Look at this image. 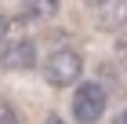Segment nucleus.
<instances>
[{
	"mask_svg": "<svg viewBox=\"0 0 127 124\" xmlns=\"http://www.w3.org/2000/svg\"><path fill=\"white\" fill-rule=\"evenodd\" d=\"M69 110H73V121L76 124H98L102 117H105V110H109L105 84H102V80H80V84L73 88Z\"/></svg>",
	"mask_w": 127,
	"mask_h": 124,
	"instance_id": "obj_1",
	"label": "nucleus"
},
{
	"mask_svg": "<svg viewBox=\"0 0 127 124\" xmlns=\"http://www.w3.org/2000/svg\"><path fill=\"white\" fill-rule=\"evenodd\" d=\"M44 80L51 88H76L84 80V55L76 48H55L44 58Z\"/></svg>",
	"mask_w": 127,
	"mask_h": 124,
	"instance_id": "obj_2",
	"label": "nucleus"
},
{
	"mask_svg": "<svg viewBox=\"0 0 127 124\" xmlns=\"http://www.w3.org/2000/svg\"><path fill=\"white\" fill-rule=\"evenodd\" d=\"M0 66L7 69V73H26V69H33V66H36V44H33L29 37L4 44V51H0Z\"/></svg>",
	"mask_w": 127,
	"mask_h": 124,
	"instance_id": "obj_3",
	"label": "nucleus"
},
{
	"mask_svg": "<svg viewBox=\"0 0 127 124\" xmlns=\"http://www.w3.org/2000/svg\"><path fill=\"white\" fill-rule=\"evenodd\" d=\"M58 11H62V0H22L18 22H26V26H47V22L58 18Z\"/></svg>",
	"mask_w": 127,
	"mask_h": 124,
	"instance_id": "obj_4",
	"label": "nucleus"
},
{
	"mask_svg": "<svg viewBox=\"0 0 127 124\" xmlns=\"http://www.w3.org/2000/svg\"><path fill=\"white\" fill-rule=\"evenodd\" d=\"M98 26L105 29V33H120V29H127V0H109Z\"/></svg>",
	"mask_w": 127,
	"mask_h": 124,
	"instance_id": "obj_5",
	"label": "nucleus"
},
{
	"mask_svg": "<svg viewBox=\"0 0 127 124\" xmlns=\"http://www.w3.org/2000/svg\"><path fill=\"white\" fill-rule=\"evenodd\" d=\"M113 55H116V62L127 69V29H120L116 33V44H113Z\"/></svg>",
	"mask_w": 127,
	"mask_h": 124,
	"instance_id": "obj_6",
	"label": "nucleus"
},
{
	"mask_svg": "<svg viewBox=\"0 0 127 124\" xmlns=\"http://www.w3.org/2000/svg\"><path fill=\"white\" fill-rule=\"evenodd\" d=\"M0 124H22V117H18V110L7 102V99H0Z\"/></svg>",
	"mask_w": 127,
	"mask_h": 124,
	"instance_id": "obj_7",
	"label": "nucleus"
},
{
	"mask_svg": "<svg viewBox=\"0 0 127 124\" xmlns=\"http://www.w3.org/2000/svg\"><path fill=\"white\" fill-rule=\"evenodd\" d=\"M7 29H11V22H7V15H0V44L7 40Z\"/></svg>",
	"mask_w": 127,
	"mask_h": 124,
	"instance_id": "obj_8",
	"label": "nucleus"
},
{
	"mask_svg": "<svg viewBox=\"0 0 127 124\" xmlns=\"http://www.w3.org/2000/svg\"><path fill=\"white\" fill-rule=\"evenodd\" d=\"M80 4H87V7H105L109 0H80Z\"/></svg>",
	"mask_w": 127,
	"mask_h": 124,
	"instance_id": "obj_9",
	"label": "nucleus"
},
{
	"mask_svg": "<svg viewBox=\"0 0 127 124\" xmlns=\"http://www.w3.org/2000/svg\"><path fill=\"white\" fill-rule=\"evenodd\" d=\"M44 124H65V121H62V117H55V113H51V117H47V121H44Z\"/></svg>",
	"mask_w": 127,
	"mask_h": 124,
	"instance_id": "obj_10",
	"label": "nucleus"
},
{
	"mask_svg": "<svg viewBox=\"0 0 127 124\" xmlns=\"http://www.w3.org/2000/svg\"><path fill=\"white\" fill-rule=\"evenodd\" d=\"M124 124H127V110H124Z\"/></svg>",
	"mask_w": 127,
	"mask_h": 124,
	"instance_id": "obj_11",
	"label": "nucleus"
},
{
	"mask_svg": "<svg viewBox=\"0 0 127 124\" xmlns=\"http://www.w3.org/2000/svg\"><path fill=\"white\" fill-rule=\"evenodd\" d=\"M0 51H4V44H0Z\"/></svg>",
	"mask_w": 127,
	"mask_h": 124,
	"instance_id": "obj_12",
	"label": "nucleus"
}]
</instances>
